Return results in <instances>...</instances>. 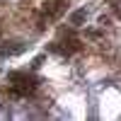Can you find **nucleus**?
Returning a JSON list of instances; mask_svg holds the SVG:
<instances>
[{
  "instance_id": "obj_1",
  "label": "nucleus",
  "mask_w": 121,
  "mask_h": 121,
  "mask_svg": "<svg viewBox=\"0 0 121 121\" xmlns=\"http://www.w3.org/2000/svg\"><path fill=\"white\" fill-rule=\"evenodd\" d=\"M82 17H85V12L80 10V12H75L73 17H70V22H73V24H80V22H82Z\"/></svg>"
}]
</instances>
